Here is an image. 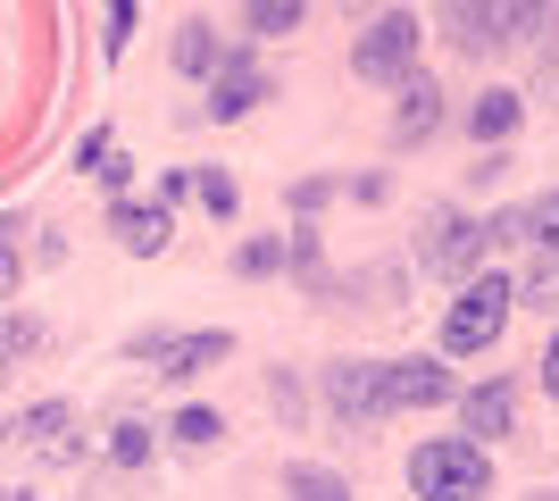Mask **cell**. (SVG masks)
<instances>
[{
  "label": "cell",
  "mask_w": 559,
  "mask_h": 501,
  "mask_svg": "<svg viewBox=\"0 0 559 501\" xmlns=\"http://www.w3.org/2000/svg\"><path fill=\"white\" fill-rule=\"evenodd\" d=\"M510 318H518V276H510V267H476V276L451 293L435 351H443V359H485L492 343L510 334Z\"/></svg>",
  "instance_id": "6da1fadb"
},
{
  "label": "cell",
  "mask_w": 559,
  "mask_h": 501,
  "mask_svg": "<svg viewBox=\"0 0 559 501\" xmlns=\"http://www.w3.org/2000/svg\"><path fill=\"white\" fill-rule=\"evenodd\" d=\"M435 34H443L460 59L485 68V59L510 50V0H443V9H435Z\"/></svg>",
  "instance_id": "52a82bcc"
},
{
  "label": "cell",
  "mask_w": 559,
  "mask_h": 501,
  "mask_svg": "<svg viewBox=\"0 0 559 501\" xmlns=\"http://www.w3.org/2000/svg\"><path fill=\"white\" fill-rule=\"evenodd\" d=\"M343 192H350V201H359V210H376V201H384V192H393V184H384V176H343Z\"/></svg>",
  "instance_id": "836d02e7"
},
{
  "label": "cell",
  "mask_w": 559,
  "mask_h": 501,
  "mask_svg": "<svg viewBox=\"0 0 559 501\" xmlns=\"http://www.w3.org/2000/svg\"><path fill=\"white\" fill-rule=\"evenodd\" d=\"M109 25H117L109 43H126V34H134V0H109Z\"/></svg>",
  "instance_id": "8d00e7d4"
},
{
  "label": "cell",
  "mask_w": 559,
  "mask_h": 501,
  "mask_svg": "<svg viewBox=\"0 0 559 501\" xmlns=\"http://www.w3.org/2000/svg\"><path fill=\"white\" fill-rule=\"evenodd\" d=\"M284 201H293V217H301V226H318V210H326V201H343V176H301Z\"/></svg>",
  "instance_id": "484cf974"
},
{
  "label": "cell",
  "mask_w": 559,
  "mask_h": 501,
  "mask_svg": "<svg viewBox=\"0 0 559 501\" xmlns=\"http://www.w3.org/2000/svg\"><path fill=\"white\" fill-rule=\"evenodd\" d=\"M418 50H426L418 9H376L368 34L350 43V75L359 84H401V75H418Z\"/></svg>",
  "instance_id": "8992f818"
},
{
  "label": "cell",
  "mask_w": 559,
  "mask_h": 501,
  "mask_svg": "<svg viewBox=\"0 0 559 501\" xmlns=\"http://www.w3.org/2000/svg\"><path fill=\"white\" fill-rule=\"evenodd\" d=\"M318 402H326V418H343L350 434L384 427V418H393V402H384V359H368V351L326 359V368H318Z\"/></svg>",
  "instance_id": "5b68a950"
},
{
  "label": "cell",
  "mask_w": 559,
  "mask_h": 501,
  "mask_svg": "<svg viewBox=\"0 0 559 501\" xmlns=\"http://www.w3.org/2000/svg\"><path fill=\"white\" fill-rule=\"evenodd\" d=\"M159 460V427L151 418H117L109 427V468H151Z\"/></svg>",
  "instance_id": "44dd1931"
},
{
  "label": "cell",
  "mask_w": 559,
  "mask_h": 501,
  "mask_svg": "<svg viewBox=\"0 0 559 501\" xmlns=\"http://www.w3.org/2000/svg\"><path fill=\"white\" fill-rule=\"evenodd\" d=\"M535 384H543V402H559V326H551V343H543V359H535Z\"/></svg>",
  "instance_id": "1f68e13d"
},
{
  "label": "cell",
  "mask_w": 559,
  "mask_h": 501,
  "mask_svg": "<svg viewBox=\"0 0 559 501\" xmlns=\"http://www.w3.org/2000/svg\"><path fill=\"white\" fill-rule=\"evenodd\" d=\"M100 235H109L126 260H159L167 242H176V210H167V201H134V192H126V201H109Z\"/></svg>",
  "instance_id": "8fae6325"
},
{
  "label": "cell",
  "mask_w": 559,
  "mask_h": 501,
  "mask_svg": "<svg viewBox=\"0 0 559 501\" xmlns=\"http://www.w3.org/2000/svg\"><path fill=\"white\" fill-rule=\"evenodd\" d=\"M510 176V151H476V167H467V192H492Z\"/></svg>",
  "instance_id": "f546056e"
},
{
  "label": "cell",
  "mask_w": 559,
  "mask_h": 501,
  "mask_svg": "<svg viewBox=\"0 0 559 501\" xmlns=\"http://www.w3.org/2000/svg\"><path fill=\"white\" fill-rule=\"evenodd\" d=\"M401 285H409V267H401V260L350 267V276H334V301H359V310H401Z\"/></svg>",
  "instance_id": "5bb4252c"
},
{
  "label": "cell",
  "mask_w": 559,
  "mask_h": 501,
  "mask_svg": "<svg viewBox=\"0 0 559 501\" xmlns=\"http://www.w3.org/2000/svg\"><path fill=\"white\" fill-rule=\"evenodd\" d=\"M460 434H476V443H501V434H518V384L510 377H485V384H460Z\"/></svg>",
  "instance_id": "7c38bea8"
},
{
  "label": "cell",
  "mask_w": 559,
  "mask_h": 501,
  "mask_svg": "<svg viewBox=\"0 0 559 501\" xmlns=\"http://www.w3.org/2000/svg\"><path fill=\"white\" fill-rule=\"evenodd\" d=\"M518 242H526V210L510 201V210H492V217H485V251H518Z\"/></svg>",
  "instance_id": "83f0119b"
},
{
  "label": "cell",
  "mask_w": 559,
  "mask_h": 501,
  "mask_svg": "<svg viewBox=\"0 0 559 501\" xmlns=\"http://www.w3.org/2000/svg\"><path fill=\"white\" fill-rule=\"evenodd\" d=\"M284 501H359L350 493L343 468H326V460H284V477H276Z\"/></svg>",
  "instance_id": "2e32d148"
},
{
  "label": "cell",
  "mask_w": 559,
  "mask_h": 501,
  "mask_svg": "<svg viewBox=\"0 0 559 501\" xmlns=\"http://www.w3.org/2000/svg\"><path fill=\"white\" fill-rule=\"evenodd\" d=\"M234 276H242V285H267V276H284V235L234 242Z\"/></svg>",
  "instance_id": "cb8c5ba5"
},
{
  "label": "cell",
  "mask_w": 559,
  "mask_h": 501,
  "mask_svg": "<svg viewBox=\"0 0 559 501\" xmlns=\"http://www.w3.org/2000/svg\"><path fill=\"white\" fill-rule=\"evenodd\" d=\"M185 192H192V167H167V176H159V201H167V210H176Z\"/></svg>",
  "instance_id": "d590c367"
},
{
  "label": "cell",
  "mask_w": 559,
  "mask_h": 501,
  "mask_svg": "<svg viewBox=\"0 0 559 501\" xmlns=\"http://www.w3.org/2000/svg\"><path fill=\"white\" fill-rule=\"evenodd\" d=\"M167 443H176V452H210V443H226V409H210V402H185L176 409V418H167Z\"/></svg>",
  "instance_id": "ac0fdd59"
},
{
  "label": "cell",
  "mask_w": 559,
  "mask_h": 501,
  "mask_svg": "<svg viewBox=\"0 0 559 501\" xmlns=\"http://www.w3.org/2000/svg\"><path fill=\"white\" fill-rule=\"evenodd\" d=\"M526 210V242H559V184L535 192V201H518Z\"/></svg>",
  "instance_id": "4316f807"
},
{
  "label": "cell",
  "mask_w": 559,
  "mask_h": 501,
  "mask_svg": "<svg viewBox=\"0 0 559 501\" xmlns=\"http://www.w3.org/2000/svg\"><path fill=\"white\" fill-rule=\"evenodd\" d=\"M309 0H242V34L251 43H276V34H301Z\"/></svg>",
  "instance_id": "ffe728a7"
},
{
  "label": "cell",
  "mask_w": 559,
  "mask_h": 501,
  "mask_svg": "<svg viewBox=\"0 0 559 501\" xmlns=\"http://www.w3.org/2000/svg\"><path fill=\"white\" fill-rule=\"evenodd\" d=\"M409 260H418V276H435V285L460 293L476 267H492V251H485V217L460 210V201H435V210H418V242H409Z\"/></svg>",
  "instance_id": "7a4b0ae2"
},
{
  "label": "cell",
  "mask_w": 559,
  "mask_h": 501,
  "mask_svg": "<svg viewBox=\"0 0 559 501\" xmlns=\"http://www.w3.org/2000/svg\"><path fill=\"white\" fill-rule=\"evenodd\" d=\"M460 126H467V143H476V151H510V134L526 126V93H510V84H485V93L460 109Z\"/></svg>",
  "instance_id": "4fadbf2b"
},
{
  "label": "cell",
  "mask_w": 559,
  "mask_h": 501,
  "mask_svg": "<svg viewBox=\"0 0 559 501\" xmlns=\"http://www.w3.org/2000/svg\"><path fill=\"white\" fill-rule=\"evenodd\" d=\"M384 402L401 409H451L460 402V377H451L443 351H409V359H384Z\"/></svg>",
  "instance_id": "9c48e42d"
},
{
  "label": "cell",
  "mask_w": 559,
  "mask_h": 501,
  "mask_svg": "<svg viewBox=\"0 0 559 501\" xmlns=\"http://www.w3.org/2000/svg\"><path fill=\"white\" fill-rule=\"evenodd\" d=\"M25 285V251L17 242H0V293H17Z\"/></svg>",
  "instance_id": "e575fe53"
},
{
  "label": "cell",
  "mask_w": 559,
  "mask_h": 501,
  "mask_svg": "<svg viewBox=\"0 0 559 501\" xmlns=\"http://www.w3.org/2000/svg\"><path fill=\"white\" fill-rule=\"evenodd\" d=\"M9 368H17V351H9V343H0V384H9Z\"/></svg>",
  "instance_id": "74e56055"
},
{
  "label": "cell",
  "mask_w": 559,
  "mask_h": 501,
  "mask_svg": "<svg viewBox=\"0 0 559 501\" xmlns=\"http://www.w3.org/2000/svg\"><path fill=\"white\" fill-rule=\"evenodd\" d=\"M93 176H100V184H109V192H117V201H126V184H134V159H126V151H109V159H100V167H93Z\"/></svg>",
  "instance_id": "d6a6232c"
},
{
  "label": "cell",
  "mask_w": 559,
  "mask_h": 501,
  "mask_svg": "<svg viewBox=\"0 0 559 501\" xmlns=\"http://www.w3.org/2000/svg\"><path fill=\"white\" fill-rule=\"evenodd\" d=\"M109 151H117V134H109V126H93V134H84V143H75V167H84V176H93V167L109 159Z\"/></svg>",
  "instance_id": "4dcf8cb0"
},
{
  "label": "cell",
  "mask_w": 559,
  "mask_h": 501,
  "mask_svg": "<svg viewBox=\"0 0 559 501\" xmlns=\"http://www.w3.org/2000/svg\"><path fill=\"white\" fill-rule=\"evenodd\" d=\"M126 359H142L159 384H192V377H210V368L234 359V326H192V334L142 326V334H126Z\"/></svg>",
  "instance_id": "277c9868"
},
{
  "label": "cell",
  "mask_w": 559,
  "mask_h": 501,
  "mask_svg": "<svg viewBox=\"0 0 559 501\" xmlns=\"http://www.w3.org/2000/svg\"><path fill=\"white\" fill-rule=\"evenodd\" d=\"M68 427H75V402L50 393V402H25L17 418H9V443H50V434H68Z\"/></svg>",
  "instance_id": "d6986e66"
},
{
  "label": "cell",
  "mask_w": 559,
  "mask_h": 501,
  "mask_svg": "<svg viewBox=\"0 0 559 501\" xmlns=\"http://www.w3.org/2000/svg\"><path fill=\"white\" fill-rule=\"evenodd\" d=\"M526 501H559V485H543V493H526Z\"/></svg>",
  "instance_id": "f35d334b"
},
{
  "label": "cell",
  "mask_w": 559,
  "mask_h": 501,
  "mask_svg": "<svg viewBox=\"0 0 559 501\" xmlns=\"http://www.w3.org/2000/svg\"><path fill=\"white\" fill-rule=\"evenodd\" d=\"M267 93H276V84H267V68H259V50L251 43H226V59H217V75H210V100H201V118L234 126V118H251Z\"/></svg>",
  "instance_id": "ba28073f"
},
{
  "label": "cell",
  "mask_w": 559,
  "mask_h": 501,
  "mask_svg": "<svg viewBox=\"0 0 559 501\" xmlns=\"http://www.w3.org/2000/svg\"><path fill=\"white\" fill-rule=\"evenodd\" d=\"M518 310H559V242H535V260L518 267Z\"/></svg>",
  "instance_id": "e0dca14e"
},
{
  "label": "cell",
  "mask_w": 559,
  "mask_h": 501,
  "mask_svg": "<svg viewBox=\"0 0 559 501\" xmlns=\"http://www.w3.org/2000/svg\"><path fill=\"white\" fill-rule=\"evenodd\" d=\"M409 493L418 501H492V452L476 434H435L409 452Z\"/></svg>",
  "instance_id": "3957f363"
},
{
  "label": "cell",
  "mask_w": 559,
  "mask_h": 501,
  "mask_svg": "<svg viewBox=\"0 0 559 501\" xmlns=\"http://www.w3.org/2000/svg\"><path fill=\"white\" fill-rule=\"evenodd\" d=\"M267 409L284 418V434L309 427V384H301V368H267Z\"/></svg>",
  "instance_id": "603a6c76"
},
{
  "label": "cell",
  "mask_w": 559,
  "mask_h": 501,
  "mask_svg": "<svg viewBox=\"0 0 559 501\" xmlns=\"http://www.w3.org/2000/svg\"><path fill=\"white\" fill-rule=\"evenodd\" d=\"M167 59H176V75L210 84L217 59H226V43H217V25H210V17H185V25H176V43H167Z\"/></svg>",
  "instance_id": "9a60e30c"
},
{
  "label": "cell",
  "mask_w": 559,
  "mask_h": 501,
  "mask_svg": "<svg viewBox=\"0 0 559 501\" xmlns=\"http://www.w3.org/2000/svg\"><path fill=\"white\" fill-rule=\"evenodd\" d=\"M559 34V0H510V43H551Z\"/></svg>",
  "instance_id": "d4e9b609"
},
{
  "label": "cell",
  "mask_w": 559,
  "mask_h": 501,
  "mask_svg": "<svg viewBox=\"0 0 559 501\" xmlns=\"http://www.w3.org/2000/svg\"><path fill=\"white\" fill-rule=\"evenodd\" d=\"M192 201L226 226V217H242V184H234V167H192Z\"/></svg>",
  "instance_id": "7402d4cb"
},
{
  "label": "cell",
  "mask_w": 559,
  "mask_h": 501,
  "mask_svg": "<svg viewBox=\"0 0 559 501\" xmlns=\"http://www.w3.org/2000/svg\"><path fill=\"white\" fill-rule=\"evenodd\" d=\"M443 126H451V93H443L426 68H418V75H401V84H393V151L435 143Z\"/></svg>",
  "instance_id": "30bf717a"
},
{
  "label": "cell",
  "mask_w": 559,
  "mask_h": 501,
  "mask_svg": "<svg viewBox=\"0 0 559 501\" xmlns=\"http://www.w3.org/2000/svg\"><path fill=\"white\" fill-rule=\"evenodd\" d=\"M0 343H9L17 359H25V351H43V318H25V310H17V318H0Z\"/></svg>",
  "instance_id": "f1b7e54d"
}]
</instances>
